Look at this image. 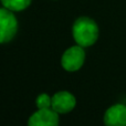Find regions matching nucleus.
Instances as JSON below:
<instances>
[{
    "mask_svg": "<svg viewBox=\"0 0 126 126\" xmlns=\"http://www.w3.org/2000/svg\"><path fill=\"white\" fill-rule=\"evenodd\" d=\"M105 126H126V105L115 104L104 114Z\"/></svg>",
    "mask_w": 126,
    "mask_h": 126,
    "instance_id": "obj_6",
    "label": "nucleus"
},
{
    "mask_svg": "<svg viewBox=\"0 0 126 126\" xmlns=\"http://www.w3.org/2000/svg\"><path fill=\"white\" fill-rule=\"evenodd\" d=\"M59 113L52 109H42L30 116L28 126H59Z\"/></svg>",
    "mask_w": 126,
    "mask_h": 126,
    "instance_id": "obj_4",
    "label": "nucleus"
},
{
    "mask_svg": "<svg viewBox=\"0 0 126 126\" xmlns=\"http://www.w3.org/2000/svg\"><path fill=\"white\" fill-rule=\"evenodd\" d=\"M73 38L79 46L83 48L93 46L98 38V27L94 20L87 17H81L73 24Z\"/></svg>",
    "mask_w": 126,
    "mask_h": 126,
    "instance_id": "obj_1",
    "label": "nucleus"
},
{
    "mask_svg": "<svg viewBox=\"0 0 126 126\" xmlns=\"http://www.w3.org/2000/svg\"><path fill=\"white\" fill-rule=\"evenodd\" d=\"M35 104H37V107L39 110L51 109V106H52V97L46 93H42L37 97Z\"/></svg>",
    "mask_w": 126,
    "mask_h": 126,
    "instance_id": "obj_8",
    "label": "nucleus"
},
{
    "mask_svg": "<svg viewBox=\"0 0 126 126\" xmlns=\"http://www.w3.org/2000/svg\"><path fill=\"white\" fill-rule=\"evenodd\" d=\"M32 0H1L4 8L11 11H22L30 6Z\"/></svg>",
    "mask_w": 126,
    "mask_h": 126,
    "instance_id": "obj_7",
    "label": "nucleus"
},
{
    "mask_svg": "<svg viewBox=\"0 0 126 126\" xmlns=\"http://www.w3.org/2000/svg\"><path fill=\"white\" fill-rule=\"evenodd\" d=\"M18 31L17 18L12 11L7 8H0V43L10 42Z\"/></svg>",
    "mask_w": 126,
    "mask_h": 126,
    "instance_id": "obj_2",
    "label": "nucleus"
},
{
    "mask_svg": "<svg viewBox=\"0 0 126 126\" xmlns=\"http://www.w3.org/2000/svg\"><path fill=\"white\" fill-rule=\"evenodd\" d=\"M76 100L74 95H72L70 92L61 91L55 93L52 96V106L51 109L54 110L59 114H65L71 112L75 107Z\"/></svg>",
    "mask_w": 126,
    "mask_h": 126,
    "instance_id": "obj_5",
    "label": "nucleus"
},
{
    "mask_svg": "<svg viewBox=\"0 0 126 126\" xmlns=\"http://www.w3.org/2000/svg\"><path fill=\"white\" fill-rule=\"evenodd\" d=\"M85 60V51L83 47L74 46L69 48L62 55L61 64L63 69L69 72L78 71L82 67Z\"/></svg>",
    "mask_w": 126,
    "mask_h": 126,
    "instance_id": "obj_3",
    "label": "nucleus"
}]
</instances>
